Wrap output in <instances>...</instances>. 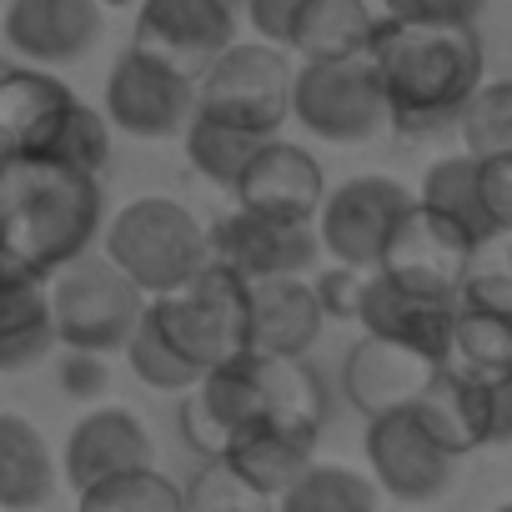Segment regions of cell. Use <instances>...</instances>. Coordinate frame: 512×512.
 Segmentation results:
<instances>
[{"instance_id": "ffe728a7", "label": "cell", "mask_w": 512, "mask_h": 512, "mask_svg": "<svg viewBox=\"0 0 512 512\" xmlns=\"http://www.w3.org/2000/svg\"><path fill=\"white\" fill-rule=\"evenodd\" d=\"M76 101L81 96L56 71H41V66L0 71V156H16V151L41 156L51 131Z\"/></svg>"}, {"instance_id": "44dd1931", "label": "cell", "mask_w": 512, "mask_h": 512, "mask_svg": "<svg viewBox=\"0 0 512 512\" xmlns=\"http://www.w3.org/2000/svg\"><path fill=\"white\" fill-rule=\"evenodd\" d=\"M221 462L231 467V477L241 487H251L262 502H277L312 462H317V437L272 427V422H256L246 432H236L221 452Z\"/></svg>"}, {"instance_id": "5b68a950", "label": "cell", "mask_w": 512, "mask_h": 512, "mask_svg": "<svg viewBox=\"0 0 512 512\" xmlns=\"http://www.w3.org/2000/svg\"><path fill=\"white\" fill-rule=\"evenodd\" d=\"M46 297H51V327H56L61 352L116 357L126 347V337L136 332L141 312H146V297L101 251H86L76 262H66L61 272H51Z\"/></svg>"}, {"instance_id": "ba28073f", "label": "cell", "mask_w": 512, "mask_h": 512, "mask_svg": "<svg viewBox=\"0 0 512 512\" xmlns=\"http://www.w3.org/2000/svg\"><path fill=\"white\" fill-rule=\"evenodd\" d=\"M196 111V76L146 56V51H126L111 71H106V106L101 116L136 141H176L186 131Z\"/></svg>"}, {"instance_id": "4dcf8cb0", "label": "cell", "mask_w": 512, "mask_h": 512, "mask_svg": "<svg viewBox=\"0 0 512 512\" xmlns=\"http://www.w3.org/2000/svg\"><path fill=\"white\" fill-rule=\"evenodd\" d=\"M41 156L101 181V176L111 171V121H106L96 106L76 101V106L61 116V126L51 131V141H46Z\"/></svg>"}, {"instance_id": "8fae6325", "label": "cell", "mask_w": 512, "mask_h": 512, "mask_svg": "<svg viewBox=\"0 0 512 512\" xmlns=\"http://www.w3.org/2000/svg\"><path fill=\"white\" fill-rule=\"evenodd\" d=\"M417 201V191H407L397 176H352L337 191H327L322 211H317V241L322 256L357 272H377V256L397 226V216Z\"/></svg>"}, {"instance_id": "ac0fdd59", "label": "cell", "mask_w": 512, "mask_h": 512, "mask_svg": "<svg viewBox=\"0 0 512 512\" xmlns=\"http://www.w3.org/2000/svg\"><path fill=\"white\" fill-rule=\"evenodd\" d=\"M452 317H457V302L422 297V292L397 287V282L382 277V272H367V287H362V302H357L362 332L387 337V342H397V347H412V352L442 362L447 337H452Z\"/></svg>"}, {"instance_id": "8d00e7d4", "label": "cell", "mask_w": 512, "mask_h": 512, "mask_svg": "<svg viewBox=\"0 0 512 512\" xmlns=\"http://www.w3.org/2000/svg\"><path fill=\"white\" fill-rule=\"evenodd\" d=\"M56 382H61V392L76 397V402H101V397H106V382H111V367H106V357H96V352H61Z\"/></svg>"}, {"instance_id": "6da1fadb", "label": "cell", "mask_w": 512, "mask_h": 512, "mask_svg": "<svg viewBox=\"0 0 512 512\" xmlns=\"http://www.w3.org/2000/svg\"><path fill=\"white\" fill-rule=\"evenodd\" d=\"M387 96V126L407 141H432L457 131L467 96L482 86V36L477 26H417L382 16L367 41Z\"/></svg>"}, {"instance_id": "1f68e13d", "label": "cell", "mask_w": 512, "mask_h": 512, "mask_svg": "<svg viewBox=\"0 0 512 512\" xmlns=\"http://www.w3.org/2000/svg\"><path fill=\"white\" fill-rule=\"evenodd\" d=\"M457 136L467 156H502L512 151V76L502 81H482L462 116H457Z\"/></svg>"}, {"instance_id": "d4e9b609", "label": "cell", "mask_w": 512, "mask_h": 512, "mask_svg": "<svg viewBox=\"0 0 512 512\" xmlns=\"http://www.w3.org/2000/svg\"><path fill=\"white\" fill-rule=\"evenodd\" d=\"M372 26H377V16L367 11V0H302L287 51H297L302 61L367 56Z\"/></svg>"}, {"instance_id": "b9f144b4", "label": "cell", "mask_w": 512, "mask_h": 512, "mask_svg": "<svg viewBox=\"0 0 512 512\" xmlns=\"http://www.w3.org/2000/svg\"><path fill=\"white\" fill-rule=\"evenodd\" d=\"M497 512H512V502H502V507H497Z\"/></svg>"}, {"instance_id": "74e56055", "label": "cell", "mask_w": 512, "mask_h": 512, "mask_svg": "<svg viewBox=\"0 0 512 512\" xmlns=\"http://www.w3.org/2000/svg\"><path fill=\"white\" fill-rule=\"evenodd\" d=\"M297 11H302V0H241V21L262 36L267 46H282V51L292 41Z\"/></svg>"}, {"instance_id": "484cf974", "label": "cell", "mask_w": 512, "mask_h": 512, "mask_svg": "<svg viewBox=\"0 0 512 512\" xmlns=\"http://www.w3.org/2000/svg\"><path fill=\"white\" fill-rule=\"evenodd\" d=\"M442 367L457 372V377H467V382H477V387L507 382L512 377V317L477 312V307H462L457 302Z\"/></svg>"}, {"instance_id": "f1b7e54d", "label": "cell", "mask_w": 512, "mask_h": 512, "mask_svg": "<svg viewBox=\"0 0 512 512\" xmlns=\"http://www.w3.org/2000/svg\"><path fill=\"white\" fill-rule=\"evenodd\" d=\"M76 512H186V492L161 467H136L76 492Z\"/></svg>"}, {"instance_id": "5bb4252c", "label": "cell", "mask_w": 512, "mask_h": 512, "mask_svg": "<svg viewBox=\"0 0 512 512\" xmlns=\"http://www.w3.org/2000/svg\"><path fill=\"white\" fill-rule=\"evenodd\" d=\"M101 31L106 11L96 0H6V11H0V41L41 71L86 61Z\"/></svg>"}, {"instance_id": "d6986e66", "label": "cell", "mask_w": 512, "mask_h": 512, "mask_svg": "<svg viewBox=\"0 0 512 512\" xmlns=\"http://www.w3.org/2000/svg\"><path fill=\"white\" fill-rule=\"evenodd\" d=\"M432 367H437L432 357L367 332L342 357V392H347V402L362 417H382V412L412 407V397L422 392V382L432 377Z\"/></svg>"}, {"instance_id": "4316f807", "label": "cell", "mask_w": 512, "mask_h": 512, "mask_svg": "<svg viewBox=\"0 0 512 512\" xmlns=\"http://www.w3.org/2000/svg\"><path fill=\"white\" fill-rule=\"evenodd\" d=\"M272 512H382V492L367 472L347 462H312L272 502Z\"/></svg>"}, {"instance_id": "9c48e42d", "label": "cell", "mask_w": 512, "mask_h": 512, "mask_svg": "<svg viewBox=\"0 0 512 512\" xmlns=\"http://www.w3.org/2000/svg\"><path fill=\"white\" fill-rule=\"evenodd\" d=\"M362 447H367V467H372L367 477L377 482L382 497H392L402 507H427V502L447 497L457 482V467H462V457H452L447 447H437L422 432L412 407L367 417Z\"/></svg>"}, {"instance_id": "f546056e", "label": "cell", "mask_w": 512, "mask_h": 512, "mask_svg": "<svg viewBox=\"0 0 512 512\" xmlns=\"http://www.w3.org/2000/svg\"><path fill=\"white\" fill-rule=\"evenodd\" d=\"M181 146H186V161H191L196 176H206L211 186L231 191L236 176H241V166L251 161V151L262 146V141L246 136V131H236V126H221V121L191 111V121H186V131H181Z\"/></svg>"}, {"instance_id": "f35d334b", "label": "cell", "mask_w": 512, "mask_h": 512, "mask_svg": "<svg viewBox=\"0 0 512 512\" xmlns=\"http://www.w3.org/2000/svg\"><path fill=\"white\" fill-rule=\"evenodd\" d=\"M487 447H512V377L487 387Z\"/></svg>"}, {"instance_id": "7402d4cb", "label": "cell", "mask_w": 512, "mask_h": 512, "mask_svg": "<svg viewBox=\"0 0 512 512\" xmlns=\"http://www.w3.org/2000/svg\"><path fill=\"white\" fill-rule=\"evenodd\" d=\"M56 352L46 277L0 262V372L36 367Z\"/></svg>"}, {"instance_id": "ab89813d", "label": "cell", "mask_w": 512, "mask_h": 512, "mask_svg": "<svg viewBox=\"0 0 512 512\" xmlns=\"http://www.w3.org/2000/svg\"><path fill=\"white\" fill-rule=\"evenodd\" d=\"M96 6H101V11H136L141 0H96Z\"/></svg>"}, {"instance_id": "3957f363", "label": "cell", "mask_w": 512, "mask_h": 512, "mask_svg": "<svg viewBox=\"0 0 512 512\" xmlns=\"http://www.w3.org/2000/svg\"><path fill=\"white\" fill-rule=\"evenodd\" d=\"M101 256L151 302L181 292L211 262V241L176 196H136L101 226Z\"/></svg>"}, {"instance_id": "4fadbf2b", "label": "cell", "mask_w": 512, "mask_h": 512, "mask_svg": "<svg viewBox=\"0 0 512 512\" xmlns=\"http://www.w3.org/2000/svg\"><path fill=\"white\" fill-rule=\"evenodd\" d=\"M241 31V0H141L131 46L196 76Z\"/></svg>"}, {"instance_id": "60d3db41", "label": "cell", "mask_w": 512, "mask_h": 512, "mask_svg": "<svg viewBox=\"0 0 512 512\" xmlns=\"http://www.w3.org/2000/svg\"><path fill=\"white\" fill-rule=\"evenodd\" d=\"M216 512H272V502H246V507H216Z\"/></svg>"}, {"instance_id": "e575fe53", "label": "cell", "mask_w": 512, "mask_h": 512, "mask_svg": "<svg viewBox=\"0 0 512 512\" xmlns=\"http://www.w3.org/2000/svg\"><path fill=\"white\" fill-rule=\"evenodd\" d=\"M362 287H367V272L342 267V262H332V267H317V272H312V292H317V302H322L327 322H332V317H352V322H357Z\"/></svg>"}, {"instance_id": "30bf717a", "label": "cell", "mask_w": 512, "mask_h": 512, "mask_svg": "<svg viewBox=\"0 0 512 512\" xmlns=\"http://www.w3.org/2000/svg\"><path fill=\"white\" fill-rule=\"evenodd\" d=\"M472 246H477V241H472L457 221L437 216V211L422 206V201H412V206L397 216V226H392V236H387V246H382V256H377V272L392 277V282L407 287V292L457 302L462 277H467V262H472Z\"/></svg>"}, {"instance_id": "7c38bea8", "label": "cell", "mask_w": 512, "mask_h": 512, "mask_svg": "<svg viewBox=\"0 0 512 512\" xmlns=\"http://www.w3.org/2000/svg\"><path fill=\"white\" fill-rule=\"evenodd\" d=\"M206 241H211V262L231 267L246 282L312 277L322 267V241L312 221H277L236 206L206 231Z\"/></svg>"}, {"instance_id": "8992f818", "label": "cell", "mask_w": 512, "mask_h": 512, "mask_svg": "<svg viewBox=\"0 0 512 512\" xmlns=\"http://www.w3.org/2000/svg\"><path fill=\"white\" fill-rule=\"evenodd\" d=\"M246 292H251L246 277H236L221 262H206L181 292L151 297L146 317L161 327V337L176 347L181 362L206 372L231 352H246Z\"/></svg>"}, {"instance_id": "cb8c5ba5", "label": "cell", "mask_w": 512, "mask_h": 512, "mask_svg": "<svg viewBox=\"0 0 512 512\" xmlns=\"http://www.w3.org/2000/svg\"><path fill=\"white\" fill-rule=\"evenodd\" d=\"M61 462L41 427L21 412H0V512H41L56 497Z\"/></svg>"}, {"instance_id": "9a60e30c", "label": "cell", "mask_w": 512, "mask_h": 512, "mask_svg": "<svg viewBox=\"0 0 512 512\" xmlns=\"http://www.w3.org/2000/svg\"><path fill=\"white\" fill-rule=\"evenodd\" d=\"M231 201L241 211L256 216H277V221H317L322 201H327V176L322 161L282 136H267L262 146L251 151V161L241 166Z\"/></svg>"}, {"instance_id": "83f0119b", "label": "cell", "mask_w": 512, "mask_h": 512, "mask_svg": "<svg viewBox=\"0 0 512 512\" xmlns=\"http://www.w3.org/2000/svg\"><path fill=\"white\" fill-rule=\"evenodd\" d=\"M422 206H432L437 216L457 221L472 241L492 236V221L482 211V196H477V156L467 151H452V156H437L422 176V191H417Z\"/></svg>"}, {"instance_id": "2e32d148", "label": "cell", "mask_w": 512, "mask_h": 512, "mask_svg": "<svg viewBox=\"0 0 512 512\" xmlns=\"http://www.w3.org/2000/svg\"><path fill=\"white\" fill-rule=\"evenodd\" d=\"M56 462H61L66 487L86 492V487H96L116 472L156 467V442H151L146 422L131 407H91L66 432V447H61Z\"/></svg>"}, {"instance_id": "e0dca14e", "label": "cell", "mask_w": 512, "mask_h": 512, "mask_svg": "<svg viewBox=\"0 0 512 512\" xmlns=\"http://www.w3.org/2000/svg\"><path fill=\"white\" fill-rule=\"evenodd\" d=\"M327 312L312 277H272L246 292V352L256 357H307L322 342Z\"/></svg>"}, {"instance_id": "277c9868", "label": "cell", "mask_w": 512, "mask_h": 512, "mask_svg": "<svg viewBox=\"0 0 512 512\" xmlns=\"http://www.w3.org/2000/svg\"><path fill=\"white\" fill-rule=\"evenodd\" d=\"M196 116L236 126L256 141L282 136L292 121V61L267 41H231L196 71Z\"/></svg>"}, {"instance_id": "603a6c76", "label": "cell", "mask_w": 512, "mask_h": 512, "mask_svg": "<svg viewBox=\"0 0 512 512\" xmlns=\"http://www.w3.org/2000/svg\"><path fill=\"white\" fill-rule=\"evenodd\" d=\"M412 417L422 422V432L447 447L452 457H467L477 447H487V387L447 372L442 362L432 367V377L422 382V392L412 397Z\"/></svg>"}, {"instance_id": "52a82bcc", "label": "cell", "mask_w": 512, "mask_h": 512, "mask_svg": "<svg viewBox=\"0 0 512 512\" xmlns=\"http://www.w3.org/2000/svg\"><path fill=\"white\" fill-rule=\"evenodd\" d=\"M292 121L327 146H362L387 126V96L367 56L302 61L292 71Z\"/></svg>"}, {"instance_id": "7a4b0ae2", "label": "cell", "mask_w": 512, "mask_h": 512, "mask_svg": "<svg viewBox=\"0 0 512 512\" xmlns=\"http://www.w3.org/2000/svg\"><path fill=\"white\" fill-rule=\"evenodd\" d=\"M101 226L106 196L96 176L31 151L0 156V262L51 277L96 246Z\"/></svg>"}, {"instance_id": "d6a6232c", "label": "cell", "mask_w": 512, "mask_h": 512, "mask_svg": "<svg viewBox=\"0 0 512 512\" xmlns=\"http://www.w3.org/2000/svg\"><path fill=\"white\" fill-rule=\"evenodd\" d=\"M121 357H126V367L136 372V382L151 387V392H171V397H181V392H191V387L201 382V372H196L191 362L176 357V347L161 337V327H156L146 312H141L136 332L126 337Z\"/></svg>"}, {"instance_id": "d590c367", "label": "cell", "mask_w": 512, "mask_h": 512, "mask_svg": "<svg viewBox=\"0 0 512 512\" xmlns=\"http://www.w3.org/2000/svg\"><path fill=\"white\" fill-rule=\"evenodd\" d=\"M392 21H417V26H477L487 0H382Z\"/></svg>"}, {"instance_id": "836d02e7", "label": "cell", "mask_w": 512, "mask_h": 512, "mask_svg": "<svg viewBox=\"0 0 512 512\" xmlns=\"http://www.w3.org/2000/svg\"><path fill=\"white\" fill-rule=\"evenodd\" d=\"M477 196L492 231H512V151L477 156Z\"/></svg>"}]
</instances>
